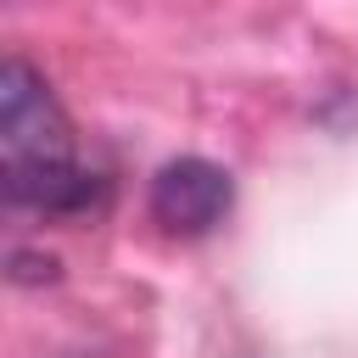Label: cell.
I'll return each instance as SVG.
<instances>
[{
	"mask_svg": "<svg viewBox=\"0 0 358 358\" xmlns=\"http://www.w3.org/2000/svg\"><path fill=\"white\" fill-rule=\"evenodd\" d=\"M0 185L6 201L50 218H78L106 196L101 173H90L73 151L67 112L22 56L0 67Z\"/></svg>",
	"mask_w": 358,
	"mask_h": 358,
	"instance_id": "6da1fadb",
	"label": "cell"
},
{
	"mask_svg": "<svg viewBox=\"0 0 358 358\" xmlns=\"http://www.w3.org/2000/svg\"><path fill=\"white\" fill-rule=\"evenodd\" d=\"M235 201V185L207 157H179L151 179V218L168 235H207Z\"/></svg>",
	"mask_w": 358,
	"mask_h": 358,
	"instance_id": "7a4b0ae2",
	"label": "cell"
}]
</instances>
